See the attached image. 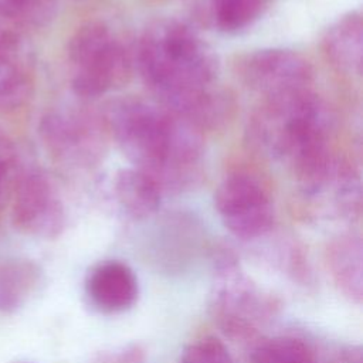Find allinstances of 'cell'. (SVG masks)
Returning a JSON list of instances; mask_svg holds the SVG:
<instances>
[{"label": "cell", "mask_w": 363, "mask_h": 363, "mask_svg": "<svg viewBox=\"0 0 363 363\" xmlns=\"http://www.w3.org/2000/svg\"><path fill=\"white\" fill-rule=\"evenodd\" d=\"M162 191L152 176L136 167H123L113 177V193L118 203L136 220L147 218L157 211Z\"/></svg>", "instance_id": "cell-14"}, {"label": "cell", "mask_w": 363, "mask_h": 363, "mask_svg": "<svg viewBox=\"0 0 363 363\" xmlns=\"http://www.w3.org/2000/svg\"><path fill=\"white\" fill-rule=\"evenodd\" d=\"M322 50L339 72L360 77L363 65L362 14L350 11L332 23L322 37Z\"/></svg>", "instance_id": "cell-12"}, {"label": "cell", "mask_w": 363, "mask_h": 363, "mask_svg": "<svg viewBox=\"0 0 363 363\" xmlns=\"http://www.w3.org/2000/svg\"><path fill=\"white\" fill-rule=\"evenodd\" d=\"M179 363H233V359L218 337L207 335L187 343L179 356Z\"/></svg>", "instance_id": "cell-19"}, {"label": "cell", "mask_w": 363, "mask_h": 363, "mask_svg": "<svg viewBox=\"0 0 363 363\" xmlns=\"http://www.w3.org/2000/svg\"><path fill=\"white\" fill-rule=\"evenodd\" d=\"M135 62L159 105L199 129H216L233 113L231 96L218 86L213 48L184 21L159 18L138 43Z\"/></svg>", "instance_id": "cell-1"}, {"label": "cell", "mask_w": 363, "mask_h": 363, "mask_svg": "<svg viewBox=\"0 0 363 363\" xmlns=\"http://www.w3.org/2000/svg\"><path fill=\"white\" fill-rule=\"evenodd\" d=\"M238 79L265 98L311 89L313 68L299 52L286 48H262L237 58Z\"/></svg>", "instance_id": "cell-7"}, {"label": "cell", "mask_w": 363, "mask_h": 363, "mask_svg": "<svg viewBox=\"0 0 363 363\" xmlns=\"http://www.w3.org/2000/svg\"><path fill=\"white\" fill-rule=\"evenodd\" d=\"M6 179H7V167H6V163L0 159V206H1V203H3L4 187H6Z\"/></svg>", "instance_id": "cell-22"}, {"label": "cell", "mask_w": 363, "mask_h": 363, "mask_svg": "<svg viewBox=\"0 0 363 363\" xmlns=\"http://www.w3.org/2000/svg\"><path fill=\"white\" fill-rule=\"evenodd\" d=\"M328 271L350 302L360 305L363 301V245L359 235L342 234L326 247Z\"/></svg>", "instance_id": "cell-13"}, {"label": "cell", "mask_w": 363, "mask_h": 363, "mask_svg": "<svg viewBox=\"0 0 363 363\" xmlns=\"http://www.w3.org/2000/svg\"><path fill=\"white\" fill-rule=\"evenodd\" d=\"M11 220L17 230L40 238H55L65 227V211L52 183L41 173L26 176L17 186Z\"/></svg>", "instance_id": "cell-10"}, {"label": "cell", "mask_w": 363, "mask_h": 363, "mask_svg": "<svg viewBox=\"0 0 363 363\" xmlns=\"http://www.w3.org/2000/svg\"><path fill=\"white\" fill-rule=\"evenodd\" d=\"M106 132L136 169L163 189H180L199 173L203 130L159 104L125 96L106 105Z\"/></svg>", "instance_id": "cell-2"}, {"label": "cell", "mask_w": 363, "mask_h": 363, "mask_svg": "<svg viewBox=\"0 0 363 363\" xmlns=\"http://www.w3.org/2000/svg\"><path fill=\"white\" fill-rule=\"evenodd\" d=\"M85 295L102 313L129 311L139 298V281L125 262L109 259L96 264L85 278Z\"/></svg>", "instance_id": "cell-11"}, {"label": "cell", "mask_w": 363, "mask_h": 363, "mask_svg": "<svg viewBox=\"0 0 363 363\" xmlns=\"http://www.w3.org/2000/svg\"><path fill=\"white\" fill-rule=\"evenodd\" d=\"M24 79L17 69L0 60V104L6 101H17L23 96Z\"/></svg>", "instance_id": "cell-20"}, {"label": "cell", "mask_w": 363, "mask_h": 363, "mask_svg": "<svg viewBox=\"0 0 363 363\" xmlns=\"http://www.w3.org/2000/svg\"><path fill=\"white\" fill-rule=\"evenodd\" d=\"M303 200L330 210L343 218H357L362 210L359 173L349 162L330 152L318 163L295 176Z\"/></svg>", "instance_id": "cell-8"}, {"label": "cell", "mask_w": 363, "mask_h": 363, "mask_svg": "<svg viewBox=\"0 0 363 363\" xmlns=\"http://www.w3.org/2000/svg\"><path fill=\"white\" fill-rule=\"evenodd\" d=\"M40 132L54 155L78 166L98 164L106 152L105 125L85 113H48Z\"/></svg>", "instance_id": "cell-9"}, {"label": "cell", "mask_w": 363, "mask_h": 363, "mask_svg": "<svg viewBox=\"0 0 363 363\" xmlns=\"http://www.w3.org/2000/svg\"><path fill=\"white\" fill-rule=\"evenodd\" d=\"M275 308L274 299L245 275L235 255L220 251L214 261L211 312L225 336L245 342L255 339V323L267 319Z\"/></svg>", "instance_id": "cell-5"}, {"label": "cell", "mask_w": 363, "mask_h": 363, "mask_svg": "<svg viewBox=\"0 0 363 363\" xmlns=\"http://www.w3.org/2000/svg\"><path fill=\"white\" fill-rule=\"evenodd\" d=\"M68 60L71 86L82 98H98L123 86L135 61L122 38L102 21L77 28L68 41Z\"/></svg>", "instance_id": "cell-4"}, {"label": "cell", "mask_w": 363, "mask_h": 363, "mask_svg": "<svg viewBox=\"0 0 363 363\" xmlns=\"http://www.w3.org/2000/svg\"><path fill=\"white\" fill-rule=\"evenodd\" d=\"M57 13V0H0V14L31 26L48 24Z\"/></svg>", "instance_id": "cell-18"}, {"label": "cell", "mask_w": 363, "mask_h": 363, "mask_svg": "<svg viewBox=\"0 0 363 363\" xmlns=\"http://www.w3.org/2000/svg\"><path fill=\"white\" fill-rule=\"evenodd\" d=\"M252 363H318L313 349L295 336L259 339L251 352Z\"/></svg>", "instance_id": "cell-17"}, {"label": "cell", "mask_w": 363, "mask_h": 363, "mask_svg": "<svg viewBox=\"0 0 363 363\" xmlns=\"http://www.w3.org/2000/svg\"><path fill=\"white\" fill-rule=\"evenodd\" d=\"M203 7L206 18L216 28L237 33L262 16L267 0H206Z\"/></svg>", "instance_id": "cell-16"}, {"label": "cell", "mask_w": 363, "mask_h": 363, "mask_svg": "<svg viewBox=\"0 0 363 363\" xmlns=\"http://www.w3.org/2000/svg\"><path fill=\"white\" fill-rule=\"evenodd\" d=\"M96 363H145V353L140 346L130 345L119 350L99 354Z\"/></svg>", "instance_id": "cell-21"}, {"label": "cell", "mask_w": 363, "mask_h": 363, "mask_svg": "<svg viewBox=\"0 0 363 363\" xmlns=\"http://www.w3.org/2000/svg\"><path fill=\"white\" fill-rule=\"evenodd\" d=\"M44 282L41 268L30 259H9L0 264V312L14 313L24 308Z\"/></svg>", "instance_id": "cell-15"}, {"label": "cell", "mask_w": 363, "mask_h": 363, "mask_svg": "<svg viewBox=\"0 0 363 363\" xmlns=\"http://www.w3.org/2000/svg\"><path fill=\"white\" fill-rule=\"evenodd\" d=\"M330 112L311 89L265 98L247 125L250 145L296 176L332 152Z\"/></svg>", "instance_id": "cell-3"}, {"label": "cell", "mask_w": 363, "mask_h": 363, "mask_svg": "<svg viewBox=\"0 0 363 363\" xmlns=\"http://www.w3.org/2000/svg\"><path fill=\"white\" fill-rule=\"evenodd\" d=\"M214 207L224 227L237 238L250 241L274 225L275 210L264 183L248 172L225 176L214 193Z\"/></svg>", "instance_id": "cell-6"}]
</instances>
